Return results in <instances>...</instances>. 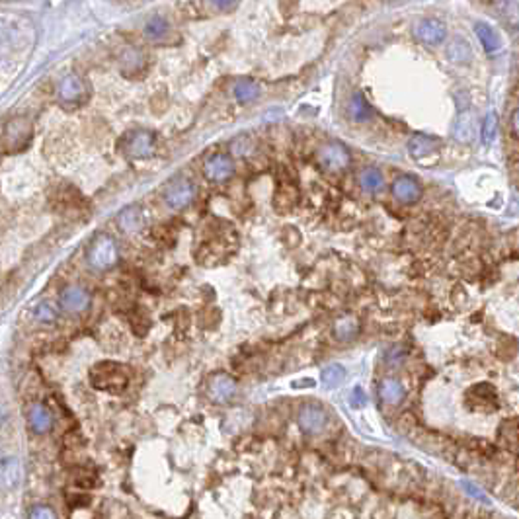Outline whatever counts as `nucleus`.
Instances as JSON below:
<instances>
[{
	"label": "nucleus",
	"instance_id": "nucleus-15",
	"mask_svg": "<svg viewBox=\"0 0 519 519\" xmlns=\"http://www.w3.org/2000/svg\"><path fill=\"white\" fill-rule=\"evenodd\" d=\"M28 422L29 427H31L36 434H45V432L51 430V425H53V416L49 412L47 406L34 404L28 412Z\"/></svg>",
	"mask_w": 519,
	"mask_h": 519
},
{
	"label": "nucleus",
	"instance_id": "nucleus-8",
	"mask_svg": "<svg viewBox=\"0 0 519 519\" xmlns=\"http://www.w3.org/2000/svg\"><path fill=\"white\" fill-rule=\"evenodd\" d=\"M196 198V186L186 178L174 180L168 184V188L164 189V201L166 205L172 209H184Z\"/></svg>",
	"mask_w": 519,
	"mask_h": 519
},
{
	"label": "nucleus",
	"instance_id": "nucleus-30",
	"mask_svg": "<svg viewBox=\"0 0 519 519\" xmlns=\"http://www.w3.org/2000/svg\"><path fill=\"white\" fill-rule=\"evenodd\" d=\"M465 131L462 135V141H469L471 139V117L469 115H462L459 123H457V137H461V133Z\"/></svg>",
	"mask_w": 519,
	"mask_h": 519
},
{
	"label": "nucleus",
	"instance_id": "nucleus-9",
	"mask_svg": "<svg viewBox=\"0 0 519 519\" xmlns=\"http://www.w3.org/2000/svg\"><path fill=\"white\" fill-rule=\"evenodd\" d=\"M207 395L215 404H228L236 395V381L227 373H217L209 381Z\"/></svg>",
	"mask_w": 519,
	"mask_h": 519
},
{
	"label": "nucleus",
	"instance_id": "nucleus-33",
	"mask_svg": "<svg viewBox=\"0 0 519 519\" xmlns=\"http://www.w3.org/2000/svg\"><path fill=\"white\" fill-rule=\"evenodd\" d=\"M462 486H465V488H467V492H469L471 496H474L476 500L488 502V496H486V494H482L478 486H474V484H471V482H462Z\"/></svg>",
	"mask_w": 519,
	"mask_h": 519
},
{
	"label": "nucleus",
	"instance_id": "nucleus-19",
	"mask_svg": "<svg viewBox=\"0 0 519 519\" xmlns=\"http://www.w3.org/2000/svg\"><path fill=\"white\" fill-rule=\"evenodd\" d=\"M119 65H122V71L125 75H135L145 65V55H142L139 49L127 47L122 53V57H119Z\"/></svg>",
	"mask_w": 519,
	"mask_h": 519
},
{
	"label": "nucleus",
	"instance_id": "nucleus-18",
	"mask_svg": "<svg viewBox=\"0 0 519 519\" xmlns=\"http://www.w3.org/2000/svg\"><path fill=\"white\" fill-rule=\"evenodd\" d=\"M408 149L410 154L414 156L416 161H425L430 154H434L437 151V141L432 137H425V135H414L410 142H408Z\"/></svg>",
	"mask_w": 519,
	"mask_h": 519
},
{
	"label": "nucleus",
	"instance_id": "nucleus-35",
	"mask_svg": "<svg viewBox=\"0 0 519 519\" xmlns=\"http://www.w3.org/2000/svg\"><path fill=\"white\" fill-rule=\"evenodd\" d=\"M511 125H513V135L518 137V110L511 115Z\"/></svg>",
	"mask_w": 519,
	"mask_h": 519
},
{
	"label": "nucleus",
	"instance_id": "nucleus-2",
	"mask_svg": "<svg viewBox=\"0 0 519 519\" xmlns=\"http://www.w3.org/2000/svg\"><path fill=\"white\" fill-rule=\"evenodd\" d=\"M119 260V250L112 236L100 235L96 236L86 250V262L96 272H105L114 268Z\"/></svg>",
	"mask_w": 519,
	"mask_h": 519
},
{
	"label": "nucleus",
	"instance_id": "nucleus-6",
	"mask_svg": "<svg viewBox=\"0 0 519 519\" xmlns=\"http://www.w3.org/2000/svg\"><path fill=\"white\" fill-rule=\"evenodd\" d=\"M316 159L324 170L340 172L349 164V151L340 142H326L321 147Z\"/></svg>",
	"mask_w": 519,
	"mask_h": 519
},
{
	"label": "nucleus",
	"instance_id": "nucleus-3",
	"mask_svg": "<svg viewBox=\"0 0 519 519\" xmlns=\"http://www.w3.org/2000/svg\"><path fill=\"white\" fill-rule=\"evenodd\" d=\"M34 127L28 117H12L2 131V147L6 152L24 151L31 141Z\"/></svg>",
	"mask_w": 519,
	"mask_h": 519
},
{
	"label": "nucleus",
	"instance_id": "nucleus-25",
	"mask_svg": "<svg viewBox=\"0 0 519 519\" xmlns=\"http://www.w3.org/2000/svg\"><path fill=\"white\" fill-rule=\"evenodd\" d=\"M359 184L365 191L377 193V191L385 188V178H383V174L377 168H365L359 174Z\"/></svg>",
	"mask_w": 519,
	"mask_h": 519
},
{
	"label": "nucleus",
	"instance_id": "nucleus-5",
	"mask_svg": "<svg viewBox=\"0 0 519 519\" xmlns=\"http://www.w3.org/2000/svg\"><path fill=\"white\" fill-rule=\"evenodd\" d=\"M88 96L86 82L76 75H66L57 86V98L63 105H78L82 104Z\"/></svg>",
	"mask_w": 519,
	"mask_h": 519
},
{
	"label": "nucleus",
	"instance_id": "nucleus-26",
	"mask_svg": "<svg viewBox=\"0 0 519 519\" xmlns=\"http://www.w3.org/2000/svg\"><path fill=\"white\" fill-rule=\"evenodd\" d=\"M346 377V369L342 367V365H330V367H326L322 371V383H324V387H338L342 381Z\"/></svg>",
	"mask_w": 519,
	"mask_h": 519
},
{
	"label": "nucleus",
	"instance_id": "nucleus-13",
	"mask_svg": "<svg viewBox=\"0 0 519 519\" xmlns=\"http://www.w3.org/2000/svg\"><path fill=\"white\" fill-rule=\"evenodd\" d=\"M393 193L398 201L402 203H416L418 199L422 198V188L420 184L416 182L414 178L410 176H400V178L395 180L393 184Z\"/></svg>",
	"mask_w": 519,
	"mask_h": 519
},
{
	"label": "nucleus",
	"instance_id": "nucleus-21",
	"mask_svg": "<svg viewBox=\"0 0 519 519\" xmlns=\"http://www.w3.org/2000/svg\"><path fill=\"white\" fill-rule=\"evenodd\" d=\"M349 115H351V119L353 122H367L371 119V115H373V110H371V105L365 100V96L363 94H353L351 96V100H349Z\"/></svg>",
	"mask_w": 519,
	"mask_h": 519
},
{
	"label": "nucleus",
	"instance_id": "nucleus-24",
	"mask_svg": "<svg viewBox=\"0 0 519 519\" xmlns=\"http://www.w3.org/2000/svg\"><path fill=\"white\" fill-rule=\"evenodd\" d=\"M16 482H18V462L8 457L0 462V486L6 490H12L16 486Z\"/></svg>",
	"mask_w": 519,
	"mask_h": 519
},
{
	"label": "nucleus",
	"instance_id": "nucleus-14",
	"mask_svg": "<svg viewBox=\"0 0 519 519\" xmlns=\"http://www.w3.org/2000/svg\"><path fill=\"white\" fill-rule=\"evenodd\" d=\"M379 395H381V400L387 402L390 406L400 404L406 397V388L404 385L398 381V379H383L381 385H379Z\"/></svg>",
	"mask_w": 519,
	"mask_h": 519
},
{
	"label": "nucleus",
	"instance_id": "nucleus-1",
	"mask_svg": "<svg viewBox=\"0 0 519 519\" xmlns=\"http://www.w3.org/2000/svg\"><path fill=\"white\" fill-rule=\"evenodd\" d=\"M90 381H92V387L98 390H104V393H122L123 388L127 387L129 383V373L127 369L114 363V361H102V363H96L92 371H90Z\"/></svg>",
	"mask_w": 519,
	"mask_h": 519
},
{
	"label": "nucleus",
	"instance_id": "nucleus-22",
	"mask_svg": "<svg viewBox=\"0 0 519 519\" xmlns=\"http://www.w3.org/2000/svg\"><path fill=\"white\" fill-rule=\"evenodd\" d=\"M170 31V24L168 20L162 18V16H152L147 24H145V38L151 39V41H161L168 36Z\"/></svg>",
	"mask_w": 519,
	"mask_h": 519
},
{
	"label": "nucleus",
	"instance_id": "nucleus-16",
	"mask_svg": "<svg viewBox=\"0 0 519 519\" xmlns=\"http://www.w3.org/2000/svg\"><path fill=\"white\" fill-rule=\"evenodd\" d=\"M332 332L338 342L356 340V336L359 334V321L353 314H344L340 319H336Z\"/></svg>",
	"mask_w": 519,
	"mask_h": 519
},
{
	"label": "nucleus",
	"instance_id": "nucleus-20",
	"mask_svg": "<svg viewBox=\"0 0 519 519\" xmlns=\"http://www.w3.org/2000/svg\"><path fill=\"white\" fill-rule=\"evenodd\" d=\"M474 31H476V36L481 39L482 47H484L486 53H496V51L500 49V38H498V34H496L494 28H490L488 24L478 22V24L474 26Z\"/></svg>",
	"mask_w": 519,
	"mask_h": 519
},
{
	"label": "nucleus",
	"instance_id": "nucleus-31",
	"mask_svg": "<svg viewBox=\"0 0 519 519\" xmlns=\"http://www.w3.org/2000/svg\"><path fill=\"white\" fill-rule=\"evenodd\" d=\"M349 404L353 406V408H363V406L367 404V397H365V393H363L359 387H356L353 390H351Z\"/></svg>",
	"mask_w": 519,
	"mask_h": 519
},
{
	"label": "nucleus",
	"instance_id": "nucleus-17",
	"mask_svg": "<svg viewBox=\"0 0 519 519\" xmlns=\"http://www.w3.org/2000/svg\"><path fill=\"white\" fill-rule=\"evenodd\" d=\"M117 225L122 228L123 233H127V235H131V233H137V231H141L142 225H145V215H142V211L137 205H131V207H125L117 215Z\"/></svg>",
	"mask_w": 519,
	"mask_h": 519
},
{
	"label": "nucleus",
	"instance_id": "nucleus-4",
	"mask_svg": "<svg viewBox=\"0 0 519 519\" xmlns=\"http://www.w3.org/2000/svg\"><path fill=\"white\" fill-rule=\"evenodd\" d=\"M123 152L129 159H149L154 154V135L145 129H137V131L129 133L123 141Z\"/></svg>",
	"mask_w": 519,
	"mask_h": 519
},
{
	"label": "nucleus",
	"instance_id": "nucleus-12",
	"mask_svg": "<svg viewBox=\"0 0 519 519\" xmlns=\"http://www.w3.org/2000/svg\"><path fill=\"white\" fill-rule=\"evenodd\" d=\"M61 307L66 312H82L88 309L90 305V293L86 291L85 287H78V285H71L61 293Z\"/></svg>",
	"mask_w": 519,
	"mask_h": 519
},
{
	"label": "nucleus",
	"instance_id": "nucleus-23",
	"mask_svg": "<svg viewBox=\"0 0 519 519\" xmlns=\"http://www.w3.org/2000/svg\"><path fill=\"white\" fill-rule=\"evenodd\" d=\"M260 96V85L250 80V78H242L235 85V98L240 104H248Z\"/></svg>",
	"mask_w": 519,
	"mask_h": 519
},
{
	"label": "nucleus",
	"instance_id": "nucleus-28",
	"mask_svg": "<svg viewBox=\"0 0 519 519\" xmlns=\"http://www.w3.org/2000/svg\"><path fill=\"white\" fill-rule=\"evenodd\" d=\"M449 57L453 59L455 63H465L467 59L471 57V49L469 45L465 43V41H453L451 43V47H449Z\"/></svg>",
	"mask_w": 519,
	"mask_h": 519
},
{
	"label": "nucleus",
	"instance_id": "nucleus-32",
	"mask_svg": "<svg viewBox=\"0 0 519 519\" xmlns=\"http://www.w3.org/2000/svg\"><path fill=\"white\" fill-rule=\"evenodd\" d=\"M29 518H43V519H47V518H55V511L53 510H49L47 506H34L31 510H29L28 513Z\"/></svg>",
	"mask_w": 519,
	"mask_h": 519
},
{
	"label": "nucleus",
	"instance_id": "nucleus-29",
	"mask_svg": "<svg viewBox=\"0 0 519 519\" xmlns=\"http://www.w3.org/2000/svg\"><path fill=\"white\" fill-rule=\"evenodd\" d=\"M36 319H38L39 322H47V324H51V322H55V319H57V311H55L49 302H41L38 309H36Z\"/></svg>",
	"mask_w": 519,
	"mask_h": 519
},
{
	"label": "nucleus",
	"instance_id": "nucleus-34",
	"mask_svg": "<svg viewBox=\"0 0 519 519\" xmlns=\"http://www.w3.org/2000/svg\"><path fill=\"white\" fill-rule=\"evenodd\" d=\"M211 2H213V4H215V6H217V8H221V10H227V8H231V6H233V4H235L236 0H211Z\"/></svg>",
	"mask_w": 519,
	"mask_h": 519
},
{
	"label": "nucleus",
	"instance_id": "nucleus-10",
	"mask_svg": "<svg viewBox=\"0 0 519 519\" xmlns=\"http://www.w3.org/2000/svg\"><path fill=\"white\" fill-rule=\"evenodd\" d=\"M235 174V162L228 154L217 152L213 156H209L205 162V176L211 182H225Z\"/></svg>",
	"mask_w": 519,
	"mask_h": 519
},
{
	"label": "nucleus",
	"instance_id": "nucleus-7",
	"mask_svg": "<svg viewBox=\"0 0 519 519\" xmlns=\"http://www.w3.org/2000/svg\"><path fill=\"white\" fill-rule=\"evenodd\" d=\"M328 424V414L324 412V408L316 402H307L301 406L299 410V425L305 434L316 435Z\"/></svg>",
	"mask_w": 519,
	"mask_h": 519
},
{
	"label": "nucleus",
	"instance_id": "nucleus-27",
	"mask_svg": "<svg viewBox=\"0 0 519 519\" xmlns=\"http://www.w3.org/2000/svg\"><path fill=\"white\" fill-rule=\"evenodd\" d=\"M496 129H498V115H496V112H490L482 122V142L484 145H490L494 141Z\"/></svg>",
	"mask_w": 519,
	"mask_h": 519
},
{
	"label": "nucleus",
	"instance_id": "nucleus-11",
	"mask_svg": "<svg viewBox=\"0 0 519 519\" xmlns=\"http://www.w3.org/2000/svg\"><path fill=\"white\" fill-rule=\"evenodd\" d=\"M416 38L427 45H437L445 39V24L437 18H425L418 22L414 29Z\"/></svg>",
	"mask_w": 519,
	"mask_h": 519
}]
</instances>
